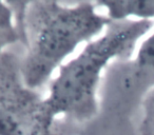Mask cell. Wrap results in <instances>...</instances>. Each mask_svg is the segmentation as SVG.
<instances>
[{"label": "cell", "instance_id": "cell-1", "mask_svg": "<svg viewBox=\"0 0 154 135\" xmlns=\"http://www.w3.org/2000/svg\"><path fill=\"white\" fill-rule=\"evenodd\" d=\"M15 14L20 43L22 79L37 90L57 73L82 44L101 34L111 20L94 1H9Z\"/></svg>", "mask_w": 154, "mask_h": 135}, {"label": "cell", "instance_id": "cell-7", "mask_svg": "<svg viewBox=\"0 0 154 135\" xmlns=\"http://www.w3.org/2000/svg\"><path fill=\"white\" fill-rule=\"evenodd\" d=\"M143 111L140 124L141 135H154V88L143 96Z\"/></svg>", "mask_w": 154, "mask_h": 135}, {"label": "cell", "instance_id": "cell-4", "mask_svg": "<svg viewBox=\"0 0 154 135\" xmlns=\"http://www.w3.org/2000/svg\"><path fill=\"white\" fill-rule=\"evenodd\" d=\"M129 71L130 88L138 89L143 96L154 88V32L141 41Z\"/></svg>", "mask_w": 154, "mask_h": 135}, {"label": "cell", "instance_id": "cell-6", "mask_svg": "<svg viewBox=\"0 0 154 135\" xmlns=\"http://www.w3.org/2000/svg\"><path fill=\"white\" fill-rule=\"evenodd\" d=\"M18 42H20V33L13 9L9 1H0V56Z\"/></svg>", "mask_w": 154, "mask_h": 135}, {"label": "cell", "instance_id": "cell-2", "mask_svg": "<svg viewBox=\"0 0 154 135\" xmlns=\"http://www.w3.org/2000/svg\"><path fill=\"white\" fill-rule=\"evenodd\" d=\"M153 26V20L110 21L99 36L86 43L57 71L45 97L50 115L54 119L64 116L78 122L95 117L103 72L114 60L132 57L139 40Z\"/></svg>", "mask_w": 154, "mask_h": 135}, {"label": "cell", "instance_id": "cell-5", "mask_svg": "<svg viewBox=\"0 0 154 135\" xmlns=\"http://www.w3.org/2000/svg\"><path fill=\"white\" fill-rule=\"evenodd\" d=\"M99 9L106 11L111 21L122 20H153L154 0H124V1H94Z\"/></svg>", "mask_w": 154, "mask_h": 135}, {"label": "cell", "instance_id": "cell-3", "mask_svg": "<svg viewBox=\"0 0 154 135\" xmlns=\"http://www.w3.org/2000/svg\"><path fill=\"white\" fill-rule=\"evenodd\" d=\"M45 97L22 79L20 60L0 56V135H54Z\"/></svg>", "mask_w": 154, "mask_h": 135}]
</instances>
